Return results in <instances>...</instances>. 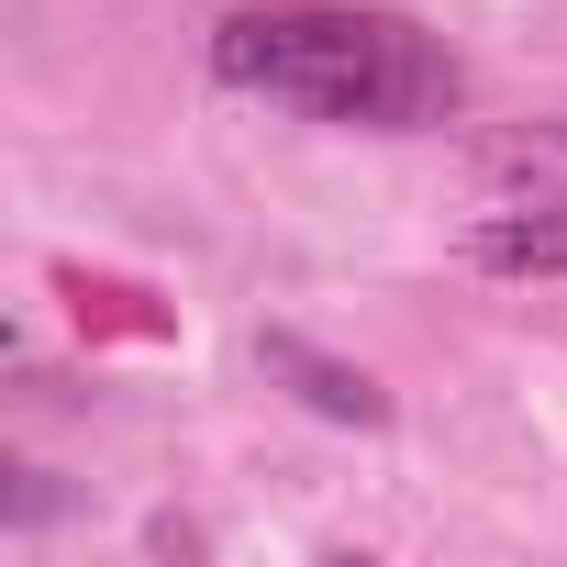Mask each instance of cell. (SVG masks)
Wrapping results in <instances>:
<instances>
[{
  "mask_svg": "<svg viewBox=\"0 0 567 567\" xmlns=\"http://www.w3.org/2000/svg\"><path fill=\"white\" fill-rule=\"evenodd\" d=\"M478 267L489 278H567V189H534L512 212L478 223Z\"/></svg>",
  "mask_w": 567,
  "mask_h": 567,
  "instance_id": "7a4b0ae2",
  "label": "cell"
},
{
  "mask_svg": "<svg viewBox=\"0 0 567 567\" xmlns=\"http://www.w3.org/2000/svg\"><path fill=\"white\" fill-rule=\"evenodd\" d=\"M212 79L312 123H357V134H423L467 90L423 23L357 12V0H256L212 34Z\"/></svg>",
  "mask_w": 567,
  "mask_h": 567,
  "instance_id": "6da1fadb",
  "label": "cell"
},
{
  "mask_svg": "<svg viewBox=\"0 0 567 567\" xmlns=\"http://www.w3.org/2000/svg\"><path fill=\"white\" fill-rule=\"evenodd\" d=\"M267 379H290V390H301L323 423H368V434L390 423V390H379L368 368H334V357H312L301 334H267Z\"/></svg>",
  "mask_w": 567,
  "mask_h": 567,
  "instance_id": "3957f363",
  "label": "cell"
}]
</instances>
